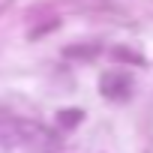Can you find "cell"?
I'll use <instances>...</instances> for the list:
<instances>
[{
	"mask_svg": "<svg viewBox=\"0 0 153 153\" xmlns=\"http://www.w3.org/2000/svg\"><path fill=\"white\" fill-rule=\"evenodd\" d=\"M6 120H9V111H3V108H0V126H3Z\"/></svg>",
	"mask_w": 153,
	"mask_h": 153,
	"instance_id": "cell-5",
	"label": "cell"
},
{
	"mask_svg": "<svg viewBox=\"0 0 153 153\" xmlns=\"http://www.w3.org/2000/svg\"><path fill=\"white\" fill-rule=\"evenodd\" d=\"M129 78L126 75H120V72H108V75H102V96L105 99H126L129 96Z\"/></svg>",
	"mask_w": 153,
	"mask_h": 153,
	"instance_id": "cell-2",
	"label": "cell"
},
{
	"mask_svg": "<svg viewBox=\"0 0 153 153\" xmlns=\"http://www.w3.org/2000/svg\"><path fill=\"white\" fill-rule=\"evenodd\" d=\"M81 117H84L81 108H63V111L57 114V123H60L63 129H72V126H78V123H81Z\"/></svg>",
	"mask_w": 153,
	"mask_h": 153,
	"instance_id": "cell-3",
	"label": "cell"
},
{
	"mask_svg": "<svg viewBox=\"0 0 153 153\" xmlns=\"http://www.w3.org/2000/svg\"><path fill=\"white\" fill-rule=\"evenodd\" d=\"M3 132V144H15V147H27L30 153H54L60 138L42 126V123H30V120H6L0 126Z\"/></svg>",
	"mask_w": 153,
	"mask_h": 153,
	"instance_id": "cell-1",
	"label": "cell"
},
{
	"mask_svg": "<svg viewBox=\"0 0 153 153\" xmlns=\"http://www.w3.org/2000/svg\"><path fill=\"white\" fill-rule=\"evenodd\" d=\"M66 54H69V57H75V54H81V57H93L96 48H66Z\"/></svg>",
	"mask_w": 153,
	"mask_h": 153,
	"instance_id": "cell-4",
	"label": "cell"
}]
</instances>
